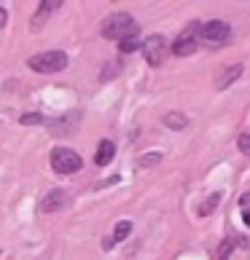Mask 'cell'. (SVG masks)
I'll return each mask as SVG.
<instances>
[{"label":"cell","mask_w":250,"mask_h":260,"mask_svg":"<svg viewBox=\"0 0 250 260\" xmlns=\"http://www.w3.org/2000/svg\"><path fill=\"white\" fill-rule=\"evenodd\" d=\"M137 30H140V24L134 22V16H129L127 11L110 14L102 22V27H100L102 38H108V41H119V43L127 41V38H137Z\"/></svg>","instance_id":"6da1fadb"},{"label":"cell","mask_w":250,"mask_h":260,"mask_svg":"<svg viewBox=\"0 0 250 260\" xmlns=\"http://www.w3.org/2000/svg\"><path fill=\"white\" fill-rule=\"evenodd\" d=\"M232 41V27L220 19L199 24V43L207 46V49H224V46Z\"/></svg>","instance_id":"7a4b0ae2"},{"label":"cell","mask_w":250,"mask_h":260,"mask_svg":"<svg viewBox=\"0 0 250 260\" xmlns=\"http://www.w3.org/2000/svg\"><path fill=\"white\" fill-rule=\"evenodd\" d=\"M27 67L35 73H43V75H49V73H60L67 67V54L60 51V49H51V51H41V54H35L27 59Z\"/></svg>","instance_id":"3957f363"},{"label":"cell","mask_w":250,"mask_h":260,"mask_svg":"<svg viewBox=\"0 0 250 260\" xmlns=\"http://www.w3.org/2000/svg\"><path fill=\"white\" fill-rule=\"evenodd\" d=\"M81 167H84V161L73 148H54L51 150V169L57 175H73Z\"/></svg>","instance_id":"277c9868"},{"label":"cell","mask_w":250,"mask_h":260,"mask_svg":"<svg viewBox=\"0 0 250 260\" xmlns=\"http://www.w3.org/2000/svg\"><path fill=\"white\" fill-rule=\"evenodd\" d=\"M143 56H146V62L151 67H159L161 62H164V54H167V43L161 35H148L146 41H143Z\"/></svg>","instance_id":"5b68a950"},{"label":"cell","mask_w":250,"mask_h":260,"mask_svg":"<svg viewBox=\"0 0 250 260\" xmlns=\"http://www.w3.org/2000/svg\"><path fill=\"white\" fill-rule=\"evenodd\" d=\"M197 43H199V24L194 22V24H188L186 30L175 38V43H172V54L188 56V54H194Z\"/></svg>","instance_id":"8992f818"},{"label":"cell","mask_w":250,"mask_h":260,"mask_svg":"<svg viewBox=\"0 0 250 260\" xmlns=\"http://www.w3.org/2000/svg\"><path fill=\"white\" fill-rule=\"evenodd\" d=\"M67 204V193L65 190H49V193L43 196V201H41V212H54V209H62Z\"/></svg>","instance_id":"52a82bcc"},{"label":"cell","mask_w":250,"mask_h":260,"mask_svg":"<svg viewBox=\"0 0 250 260\" xmlns=\"http://www.w3.org/2000/svg\"><path fill=\"white\" fill-rule=\"evenodd\" d=\"M60 6H62L60 0H43V3L38 6V14L30 19V27H33V30H41V27H43V22H46V16H49L51 11H57Z\"/></svg>","instance_id":"ba28073f"},{"label":"cell","mask_w":250,"mask_h":260,"mask_svg":"<svg viewBox=\"0 0 250 260\" xmlns=\"http://www.w3.org/2000/svg\"><path fill=\"white\" fill-rule=\"evenodd\" d=\"M239 75H242V64H232V67H224L220 70V75H218V81H215V89L218 91H224L229 83H234Z\"/></svg>","instance_id":"9c48e42d"},{"label":"cell","mask_w":250,"mask_h":260,"mask_svg":"<svg viewBox=\"0 0 250 260\" xmlns=\"http://www.w3.org/2000/svg\"><path fill=\"white\" fill-rule=\"evenodd\" d=\"M113 156H116V145H113L110 140H102L97 145V156H94V164L97 167H108V164L113 161Z\"/></svg>","instance_id":"30bf717a"},{"label":"cell","mask_w":250,"mask_h":260,"mask_svg":"<svg viewBox=\"0 0 250 260\" xmlns=\"http://www.w3.org/2000/svg\"><path fill=\"white\" fill-rule=\"evenodd\" d=\"M129 234H132V223H129V220H121V223L113 228V236L108 239V242H105V249H110L116 242H124V239H127Z\"/></svg>","instance_id":"8fae6325"},{"label":"cell","mask_w":250,"mask_h":260,"mask_svg":"<svg viewBox=\"0 0 250 260\" xmlns=\"http://www.w3.org/2000/svg\"><path fill=\"white\" fill-rule=\"evenodd\" d=\"M164 126L167 129H175V132L178 129H186L188 126V118H186L183 113H167L164 115Z\"/></svg>","instance_id":"7c38bea8"},{"label":"cell","mask_w":250,"mask_h":260,"mask_svg":"<svg viewBox=\"0 0 250 260\" xmlns=\"http://www.w3.org/2000/svg\"><path fill=\"white\" fill-rule=\"evenodd\" d=\"M232 252H234V239H224V242H220V247H218L215 260H226Z\"/></svg>","instance_id":"4fadbf2b"},{"label":"cell","mask_w":250,"mask_h":260,"mask_svg":"<svg viewBox=\"0 0 250 260\" xmlns=\"http://www.w3.org/2000/svg\"><path fill=\"white\" fill-rule=\"evenodd\" d=\"M218 201H220V193H213L210 199H205V204L199 207V215L205 217V215H210V212H213L215 207H218Z\"/></svg>","instance_id":"5bb4252c"},{"label":"cell","mask_w":250,"mask_h":260,"mask_svg":"<svg viewBox=\"0 0 250 260\" xmlns=\"http://www.w3.org/2000/svg\"><path fill=\"white\" fill-rule=\"evenodd\" d=\"M119 49H121L124 54H132V51L143 49V43L137 41V38H127V41H121V43H119Z\"/></svg>","instance_id":"9a60e30c"},{"label":"cell","mask_w":250,"mask_h":260,"mask_svg":"<svg viewBox=\"0 0 250 260\" xmlns=\"http://www.w3.org/2000/svg\"><path fill=\"white\" fill-rule=\"evenodd\" d=\"M237 148H239V153H242V156H247V158H250V134H247V132H245V134H239Z\"/></svg>","instance_id":"2e32d148"},{"label":"cell","mask_w":250,"mask_h":260,"mask_svg":"<svg viewBox=\"0 0 250 260\" xmlns=\"http://www.w3.org/2000/svg\"><path fill=\"white\" fill-rule=\"evenodd\" d=\"M22 123H46V118L41 113H24L22 115Z\"/></svg>","instance_id":"e0dca14e"},{"label":"cell","mask_w":250,"mask_h":260,"mask_svg":"<svg viewBox=\"0 0 250 260\" xmlns=\"http://www.w3.org/2000/svg\"><path fill=\"white\" fill-rule=\"evenodd\" d=\"M161 156H159V153H148V156L146 158H143V164H146V167H153V164H156Z\"/></svg>","instance_id":"ac0fdd59"},{"label":"cell","mask_w":250,"mask_h":260,"mask_svg":"<svg viewBox=\"0 0 250 260\" xmlns=\"http://www.w3.org/2000/svg\"><path fill=\"white\" fill-rule=\"evenodd\" d=\"M6 19H8V14H6V8L0 6V30H3V27H6Z\"/></svg>","instance_id":"d6986e66"},{"label":"cell","mask_w":250,"mask_h":260,"mask_svg":"<svg viewBox=\"0 0 250 260\" xmlns=\"http://www.w3.org/2000/svg\"><path fill=\"white\" fill-rule=\"evenodd\" d=\"M242 220H245V225L250 228V209H245V212H242Z\"/></svg>","instance_id":"ffe728a7"}]
</instances>
